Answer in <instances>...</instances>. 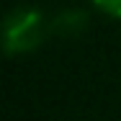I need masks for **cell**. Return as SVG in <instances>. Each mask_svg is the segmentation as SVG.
<instances>
[{
	"label": "cell",
	"instance_id": "cell-1",
	"mask_svg": "<svg viewBox=\"0 0 121 121\" xmlns=\"http://www.w3.org/2000/svg\"><path fill=\"white\" fill-rule=\"evenodd\" d=\"M47 34L49 21L44 18V13L34 5H18L3 21V49L8 57L28 54L44 41Z\"/></svg>",
	"mask_w": 121,
	"mask_h": 121
},
{
	"label": "cell",
	"instance_id": "cell-2",
	"mask_svg": "<svg viewBox=\"0 0 121 121\" xmlns=\"http://www.w3.org/2000/svg\"><path fill=\"white\" fill-rule=\"evenodd\" d=\"M85 28H88V13L80 8H65L54 18H49V34L62 36V39L80 36Z\"/></svg>",
	"mask_w": 121,
	"mask_h": 121
},
{
	"label": "cell",
	"instance_id": "cell-3",
	"mask_svg": "<svg viewBox=\"0 0 121 121\" xmlns=\"http://www.w3.org/2000/svg\"><path fill=\"white\" fill-rule=\"evenodd\" d=\"M93 5L108 13L111 18H121V0H93Z\"/></svg>",
	"mask_w": 121,
	"mask_h": 121
}]
</instances>
